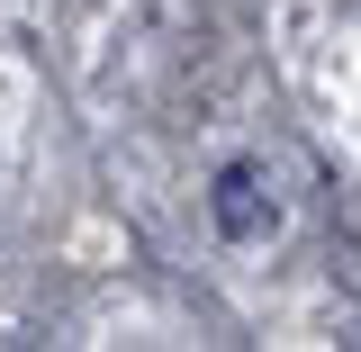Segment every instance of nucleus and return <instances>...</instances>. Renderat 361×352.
I'll return each instance as SVG.
<instances>
[{
  "label": "nucleus",
  "mask_w": 361,
  "mask_h": 352,
  "mask_svg": "<svg viewBox=\"0 0 361 352\" xmlns=\"http://www.w3.org/2000/svg\"><path fill=\"white\" fill-rule=\"evenodd\" d=\"M217 217H226V235H262L271 226V208L253 199V172H226L217 181Z\"/></svg>",
  "instance_id": "obj_1"
}]
</instances>
